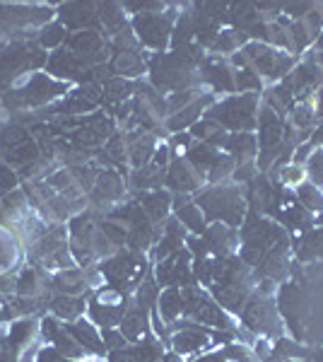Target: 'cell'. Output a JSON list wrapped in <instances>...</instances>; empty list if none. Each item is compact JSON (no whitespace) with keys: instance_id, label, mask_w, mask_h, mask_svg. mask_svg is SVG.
Returning <instances> with one entry per match:
<instances>
[{"instance_id":"8","label":"cell","mask_w":323,"mask_h":362,"mask_svg":"<svg viewBox=\"0 0 323 362\" xmlns=\"http://www.w3.org/2000/svg\"><path fill=\"white\" fill-rule=\"evenodd\" d=\"M205 119L215 121L217 126L227 128H249L254 124V97H229L222 104H215L213 109L205 112Z\"/></svg>"},{"instance_id":"31","label":"cell","mask_w":323,"mask_h":362,"mask_svg":"<svg viewBox=\"0 0 323 362\" xmlns=\"http://www.w3.org/2000/svg\"><path fill=\"white\" fill-rule=\"evenodd\" d=\"M133 87H135L133 83H128V80H123V78H109L107 83L102 85V99H107V102H114L116 107H119V104L128 102Z\"/></svg>"},{"instance_id":"33","label":"cell","mask_w":323,"mask_h":362,"mask_svg":"<svg viewBox=\"0 0 323 362\" xmlns=\"http://www.w3.org/2000/svg\"><path fill=\"white\" fill-rule=\"evenodd\" d=\"M20 189V174L0 157V196H8Z\"/></svg>"},{"instance_id":"14","label":"cell","mask_w":323,"mask_h":362,"mask_svg":"<svg viewBox=\"0 0 323 362\" xmlns=\"http://www.w3.org/2000/svg\"><path fill=\"white\" fill-rule=\"evenodd\" d=\"M92 285V278L87 273V268H66L51 276V288L56 290V295H82L87 293V288Z\"/></svg>"},{"instance_id":"15","label":"cell","mask_w":323,"mask_h":362,"mask_svg":"<svg viewBox=\"0 0 323 362\" xmlns=\"http://www.w3.org/2000/svg\"><path fill=\"white\" fill-rule=\"evenodd\" d=\"M179 334H174L172 338V346H174V353L179 355H189V353H196L201 350L203 346H208V331L201 329V326L191 324V321H179Z\"/></svg>"},{"instance_id":"9","label":"cell","mask_w":323,"mask_h":362,"mask_svg":"<svg viewBox=\"0 0 323 362\" xmlns=\"http://www.w3.org/2000/svg\"><path fill=\"white\" fill-rule=\"evenodd\" d=\"M66 49L92 68L102 66L104 58H107V44H104V37L99 34V29H82V32L68 34Z\"/></svg>"},{"instance_id":"19","label":"cell","mask_w":323,"mask_h":362,"mask_svg":"<svg viewBox=\"0 0 323 362\" xmlns=\"http://www.w3.org/2000/svg\"><path fill=\"white\" fill-rule=\"evenodd\" d=\"M145 70V61L135 49L131 51H114V58L109 63L111 78H138Z\"/></svg>"},{"instance_id":"25","label":"cell","mask_w":323,"mask_h":362,"mask_svg":"<svg viewBox=\"0 0 323 362\" xmlns=\"http://www.w3.org/2000/svg\"><path fill=\"white\" fill-rule=\"evenodd\" d=\"M138 203L150 223H160L164 215H167V210L172 208V196L167 191H150V194L140 196Z\"/></svg>"},{"instance_id":"5","label":"cell","mask_w":323,"mask_h":362,"mask_svg":"<svg viewBox=\"0 0 323 362\" xmlns=\"http://www.w3.org/2000/svg\"><path fill=\"white\" fill-rule=\"evenodd\" d=\"M99 271L107 278L109 288H116L119 293H123V290L138 288L143 283L148 266H145V259H140L135 251H119L116 256L104 261Z\"/></svg>"},{"instance_id":"23","label":"cell","mask_w":323,"mask_h":362,"mask_svg":"<svg viewBox=\"0 0 323 362\" xmlns=\"http://www.w3.org/2000/svg\"><path fill=\"white\" fill-rule=\"evenodd\" d=\"M87 312H90L92 324H99L102 329H116V326H121L128 307L126 305H99V302L92 300L90 305H87Z\"/></svg>"},{"instance_id":"10","label":"cell","mask_w":323,"mask_h":362,"mask_svg":"<svg viewBox=\"0 0 323 362\" xmlns=\"http://www.w3.org/2000/svg\"><path fill=\"white\" fill-rule=\"evenodd\" d=\"M133 29L138 34L140 44L157 51H162L169 44V39H172V22H169V17H162V13L135 15Z\"/></svg>"},{"instance_id":"41","label":"cell","mask_w":323,"mask_h":362,"mask_svg":"<svg viewBox=\"0 0 323 362\" xmlns=\"http://www.w3.org/2000/svg\"><path fill=\"white\" fill-rule=\"evenodd\" d=\"M164 362H181V355L179 353H169V355H162Z\"/></svg>"},{"instance_id":"38","label":"cell","mask_w":323,"mask_h":362,"mask_svg":"<svg viewBox=\"0 0 323 362\" xmlns=\"http://www.w3.org/2000/svg\"><path fill=\"white\" fill-rule=\"evenodd\" d=\"M102 338H104V346H107V350H121V348H126V343H128L121 331H116V329H104Z\"/></svg>"},{"instance_id":"11","label":"cell","mask_w":323,"mask_h":362,"mask_svg":"<svg viewBox=\"0 0 323 362\" xmlns=\"http://www.w3.org/2000/svg\"><path fill=\"white\" fill-rule=\"evenodd\" d=\"M58 22L73 32H82V29H97L99 27V13L95 3H66L56 10Z\"/></svg>"},{"instance_id":"34","label":"cell","mask_w":323,"mask_h":362,"mask_svg":"<svg viewBox=\"0 0 323 362\" xmlns=\"http://www.w3.org/2000/svg\"><path fill=\"white\" fill-rule=\"evenodd\" d=\"M99 230L104 232V237L111 242V247H119V244L128 242V230L119 223H114V220H104L102 225H99Z\"/></svg>"},{"instance_id":"27","label":"cell","mask_w":323,"mask_h":362,"mask_svg":"<svg viewBox=\"0 0 323 362\" xmlns=\"http://www.w3.org/2000/svg\"><path fill=\"white\" fill-rule=\"evenodd\" d=\"M174 213H176V220H179L184 227H189L191 232H196V235H203L205 232V215L196 203L179 201L174 208Z\"/></svg>"},{"instance_id":"22","label":"cell","mask_w":323,"mask_h":362,"mask_svg":"<svg viewBox=\"0 0 323 362\" xmlns=\"http://www.w3.org/2000/svg\"><path fill=\"white\" fill-rule=\"evenodd\" d=\"M119 331L123 334V338H126L128 343H135L140 341L145 334H148V309L133 305L131 309L126 312V317H123Z\"/></svg>"},{"instance_id":"18","label":"cell","mask_w":323,"mask_h":362,"mask_svg":"<svg viewBox=\"0 0 323 362\" xmlns=\"http://www.w3.org/2000/svg\"><path fill=\"white\" fill-rule=\"evenodd\" d=\"M68 334L85 348V353H92V355H104L107 353V346H104V338L97 334L95 324L92 321H85V319H78L73 324H66Z\"/></svg>"},{"instance_id":"40","label":"cell","mask_w":323,"mask_h":362,"mask_svg":"<svg viewBox=\"0 0 323 362\" xmlns=\"http://www.w3.org/2000/svg\"><path fill=\"white\" fill-rule=\"evenodd\" d=\"M34 362H73L70 358H66L63 353H58V350L51 346V348H41L37 353V360Z\"/></svg>"},{"instance_id":"21","label":"cell","mask_w":323,"mask_h":362,"mask_svg":"<svg viewBox=\"0 0 323 362\" xmlns=\"http://www.w3.org/2000/svg\"><path fill=\"white\" fill-rule=\"evenodd\" d=\"M203 242L208 251H213L217 259H225V256L232 251V244H234V230L222 223H215L213 227H205L203 232Z\"/></svg>"},{"instance_id":"30","label":"cell","mask_w":323,"mask_h":362,"mask_svg":"<svg viewBox=\"0 0 323 362\" xmlns=\"http://www.w3.org/2000/svg\"><path fill=\"white\" fill-rule=\"evenodd\" d=\"M34 136L29 133V128L25 124H5L0 126V155L8 153V150L17 148V145L27 143Z\"/></svg>"},{"instance_id":"35","label":"cell","mask_w":323,"mask_h":362,"mask_svg":"<svg viewBox=\"0 0 323 362\" xmlns=\"http://www.w3.org/2000/svg\"><path fill=\"white\" fill-rule=\"evenodd\" d=\"M15 259H17V254H15V244L10 242L8 237L0 232V276H5V273L10 271V268L15 266Z\"/></svg>"},{"instance_id":"26","label":"cell","mask_w":323,"mask_h":362,"mask_svg":"<svg viewBox=\"0 0 323 362\" xmlns=\"http://www.w3.org/2000/svg\"><path fill=\"white\" fill-rule=\"evenodd\" d=\"M203 78L208 80L215 90H225L227 92V90H232V87H234L232 73H229V68L220 61V58H208V61L203 63Z\"/></svg>"},{"instance_id":"24","label":"cell","mask_w":323,"mask_h":362,"mask_svg":"<svg viewBox=\"0 0 323 362\" xmlns=\"http://www.w3.org/2000/svg\"><path fill=\"white\" fill-rule=\"evenodd\" d=\"M210 104H213V97H210V95L196 99V102H191L189 107H184L181 112H176V114L169 116V119H167V128L176 133V131H184V128L198 124V116H201L203 109L210 107Z\"/></svg>"},{"instance_id":"17","label":"cell","mask_w":323,"mask_h":362,"mask_svg":"<svg viewBox=\"0 0 323 362\" xmlns=\"http://www.w3.org/2000/svg\"><path fill=\"white\" fill-rule=\"evenodd\" d=\"M46 307H49L51 317L73 324V321H78L82 314H85L87 300H85V295H54Z\"/></svg>"},{"instance_id":"39","label":"cell","mask_w":323,"mask_h":362,"mask_svg":"<svg viewBox=\"0 0 323 362\" xmlns=\"http://www.w3.org/2000/svg\"><path fill=\"white\" fill-rule=\"evenodd\" d=\"M309 169H311V179L319 186H323V150H316L309 160Z\"/></svg>"},{"instance_id":"1","label":"cell","mask_w":323,"mask_h":362,"mask_svg":"<svg viewBox=\"0 0 323 362\" xmlns=\"http://www.w3.org/2000/svg\"><path fill=\"white\" fill-rule=\"evenodd\" d=\"M27 256L29 264L41 268V271H66V268L78 266L70 254L68 244V230L61 225H49V230L44 232L39 239H34L32 244H27Z\"/></svg>"},{"instance_id":"3","label":"cell","mask_w":323,"mask_h":362,"mask_svg":"<svg viewBox=\"0 0 323 362\" xmlns=\"http://www.w3.org/2000/svg\"><path fill=\"white\" fill-rule=\"evenodd\" d=\"M46 51L37 42H15L0 54V85H10L25 73L46 68Z\"/></svg>"},{"instance_id":"4","label":"cell","mask_w":323,"mask_h":362,"mask_svg":"<svg viewBox=\"0 0 323 362\" xmlns=\"http://www.w3.org/2000/svg\"><path fill=\"white\" fill-rule=\"evenodd\" d=\"M198 208H203L208 220H217L227 227H237L244 218L242 194L234 186H215L205 191L203 196H198Z\"/></svg>"},{"instance_id":"7","label":"cell","mask_w":323,"mask_h":362,"mask_svg":"<svg viewBox=\"0 0 323 362\" xmlns=\"http://www.w3.org/2000/svg\"><path fill=\"white\" fill-rule=\"evenodd\" d=\"M102 87L95 83L80 85L75 90H70L66 97L58 104H51L49 112L44 109V116H80V114H92L102 104Z\"/></svg>"},{"instance_id":"12","label":"cell","mask_w":323,"mask_h":362,"mask_svg":"<svg viewBox=\"0 0 323 362\" xmlns=\"http://www.w3.org/2000/svg\"><path fill=\"white\" fill-rule=\"evenodd\" d=\"M49 290H51V278H49V273L41 271V268L29 264V266H22L20 271L15 273V295L46 300Z\"/></svg>"},{"instance_id":"29","label":"cell","mask_w":323,"mask_h":362,"mask_svg":"<svg viewBox=\"0 0 323 362\" xmlns=\"http://www.w3.org/2000/svg\"><path fill=\"white\" fill-rule=\"evenodd\" d=\"M157 309H160V317L167 324H174V319L184 312V297H181L179 288H167L157 300Z\"/></svg>"},{"instance_id":"37","label":"cell","mask_w":323,"mask_h":362,"mask_svg":"<svg viewBox=\"0 0 323 362\" xmlns=\"http://www.w3.org/2000/svg\"><path fill=\"white\" fill-rule=\"evenodd\" d=\"M304 177H307V172H304L302 167L292 165V167L283 169V174H280V181H283L285 186H297V184H302Z\"/></svg>"},{"instance_id":"16","label":"cell","mask_w":323,"mask_h":362,"mask_svg":"<svg viewBox=\"0 0 323 362\" xmlns=\"http://www.w3.org/2000/svg\"><path fill=\"white\" fill-rule=\"evenodd\" d=\"M167 186L174 191H179V194H191V191H196L198 186H201V177H198V172L193 169L189 162L179 160V157H174L172 165H169V174H167Z\"/></svg>"},{"instance_id":"6","label":"cell","mask_w":323,"mask_h":362,"mask_svg":"<svg viewBox=\"0 0 323 362\" xmlns=\"http://www.w3.org/2000/svg\"><path fill=\"white\" fill-rule=\"evenodd\" d=\"M56 13L46 5H3L0 3V34L25 32L32 27H44Z\"/></svg>"},{"instance_id":"28","label":"cell","mask_w":323,"mask_h":362,"mask_svg":"<svg viewBox=\"0 0 323 362\" xmlns=\"http://www.w3.org/2000/svg\"><path fill=\"white\" fill-rule=\"evenodd\" d=\"M68 34L70 32L61 25V22H49V25H44L37 32V44L44 51H58V49H63Z\"/></svg>"},{"instance_id":"2","label":"cell","mask_w":323,"mask_h":362,"mask_svg":"<svg viewBox=\"0 0 323 362\" xmlns=\"http://www.w3.org/2000/svg\"><path fill=\"white\" fill-rule=\"evenodd\" d=\"M70 92L68 83L51 78L46 73H32L27 83H22L15 90H8L5 104L10 109H41L51 107L56 99H63Z\"/></svg>"},{"instance_id":"32","label":"cell","mask_w":323,"mask_h":362,"mask_svg":"<svg viewBox=\"0 0 323 362\" xmlns=\"http://www.w3.org/2000/svg\"><path fill=\"white\" fill-rule=\"evenodd\" d=\"M157 300H160V288H157V283L152 278H145L143 283L138 285V290H135V305L148 309L155 305Z\"/></svg>"},{"instance_id":"36","label":"cell","mask_w":323,"mask_h":362,"mask_svg":"<svg viewBox=\"0 0 323 362\" xmlns=\"http://www.w3.org/2000/svg\"><path fill=\"white\" fill-rule=\"evenodd\" d=\"M302 203H304V208H309V210H323V194H321V189H304L302 191Z\"/></svg>"},{"instance_id":"42","label":"cell","mask_w":323,"mask_h":362,"mask_svg":"<svg viewBox=\"0 0 323 362\" xmlns=\"http://www.w3.org/2000/svg\"><path fill=\"white\" fill-rule=\"evenodd\" d=\"M85 362H90V360H85Z\"/></svg>"},{"instance_id":"20","label":"cell","mask_w":323,"mask_h":362,"mask_svg":"<svg viewBox=\"0 0 323 362\" xmlns=\"http://www.w3.org/2000/svg\"><path fill=\"white\" fill-rule=\"evenodd\" d=\"M128 160L135 169H143L145 165H150L152 155H155L157 145H155V138L145 131H138L128 138Z\"/></svg>"},{"instance_id":"13","label":"cell","mask_w":323,"mask_h":362,"mask_svg":"<svg viewBox=\"0 0 323 362\" xmlns=\"http://www.w3.org/2000/svg\"><path fill=\"white\" fill-rule=\"evenodd\" d=\"M126 186H123V179L116 169H102L99 177L95 181L90 191V198L95 206H109V203H116L123 196Z\"/></svg>"}]
</instances>
